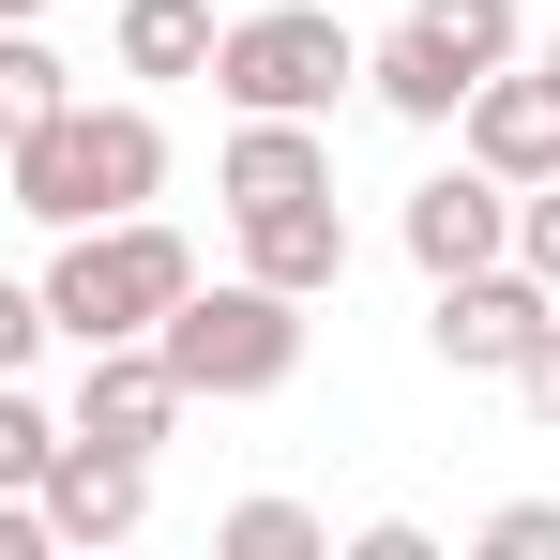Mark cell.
I'll list each match as a JSON object with an SVG mask.
<instances>
[{"label": "cell", "mask_w": 560, "mask_h": 560, "mask_svg": "<svg viewBox=\"0 0 560 560\" xmlns=\"http://www.w3.org/2000/svg\"><path fill=\"white\" fill-rule=\"evenodd\" d=\"M0 197L31 212V228H106V212H152L167 197V121H152V92H77L46 106L15 152H0Z\"/></svg>", "instance_id": "6da1fadb"}, {"label": "cell", "mask_w": 560, "mask_h": 560, "mask_svg": "<svg viewBox=\"0 0 560 560\" xmlns=\"http://www.w3.org/2000/svg\"><path fill=\"white\" fill-rule=\"evenodd\" d=\"M31 288H46V334H61V349H137V334L197 288V243L167 212H106V228H61V258Z\"/></svg>", "instance_id": "7a4b0ae2"}, {"label": "cell", "mask_w": 560, "mask_h": 560, "mask_svg": "<svg viewBox=\"0 0 560 560\" xmlns=\"http://www.w3.org/2000/svg\"><path fill=\"white\" fill-rule=\"evenodd\" d=\"M152 349H167V378H183L197 409H243V394H288L303 378V303L258 288V273H197L152 318Z\"/></svg>", "instance_id": "3957f363"}, {"label": "cell", "mask_w": 560, "mask_h": 560, "mask_svg": "<svg viewBox=\"0 0 560 560\" xmlns=\"http://www.w3.org/2000/svg\"><path fill=\"white\" fill-rule=\"evenodd\" d=\"M212 92L243 106V121H334V106L364 92V46H349L334 0H258V15L212 31Z\"/></svg>", "instance_id": "277c9868"}, {"label": "cell", "mask_w": 560, "mask_h": 560, "mask_svg": "<svg viewBox=\"0 0 560 560\" xmlns=\"http://www.w3.org/2000/svg\"><path fill=\"white\" fill-rule=\"evenodd\" d=\"M515 46H530V15H515V0H409V15L364 46V92L394 106V121H424V137H455L469 77H500Z\"/></svg>", "instance_id": "5b68a950"}, {"label": "cell", "mask_w": 560, "mask_h": 560, "mask_svg": "<svg viewBox=\"0 0 560 560\" xmlns=\"http://www.w3.org/2000/svg\"><path fill=\"white\" fill-rule=\"evenodd\" d=\"M546 318H560V288L515 273V258H485V273H440V288H424V349H440L455 378H515Z\"/></svg>", "instance_id": "8992f818"}, {"label": "cell", "mask_w": 560, "mask_h": 560, "mask_svg": "<svg viewBox=\"0 0 560 560\" xmlns=\"http://www.w3.org/2000/svg\"><path fill=\"white\" fill-rule=\"evenodd\" d=\"M183 378H167V349L137 334V349H77V394H61V440H106V455H167L183 440Z\"/></svg>", "instance_id": "52a82bcc"}, {"label": "cell", "mask_w": 560, "mask_h": 560, "mask_svg": "<svg viewBox=\"0 0 560 560\" xmlns=\"http://www.w3.org/2000/svg\"><path fill=\"white\" fill-rule=\"evenodd\" d=\"M455 152L485 167V183H546L560 167V77L515 46L500 77H469V106H455Z\"/></svg>", "instance_id": "ba28073f"}, {"label": "cell", "mask_w": 560, "mask_h": 560, "mask_svg": "<svg viewBox=\"0 0 560 560\" xmlns=\"http://www.w3.org/2000/svg\"><path fill=\"white\" fill-rule=\"evenodd\" d=\"M394 243H409V273H485V258H515V183H485V167H440V183H409V212H394Z\"/></svg>", "instance_id": "9c48e42d"}, {"label": "cell", "mask_w": 560, "mask_h": 560, "mask_svg": "<svg viewBox=\"0 0 560 560\" xmlns=\"http://www.w3.org/2000/svg\"><path fill=\"white\" fill-rule=\"evenodd\" d=\"M31 500H46V546H61V560H92V546H137V530H152V455H106V440H61Z\"/></svg>", "instance_id": "30bf717a"}, {"label": "cell", "mask_w": 560, "mask_h": 560, "mask_svg": "<svg viewBox=\"0 0 560 560\" xmlns=\"http://www.w3.org/2000/svg\"><path fill=\"white\" fill-rule=\"evenodd\" d=\"M228 243H243V273H258V288H288V303H334V288H349V212H334V197L228 212Z\"/></svg>", "instance_id": "8fae6325"}, {"label": "cell", "mask_w": 560, "mask_h": 560, "mask_svg": "<svg viewBox=\"0 0 560 560\" xmlns=\"http://www.w3.org/2000/svg\"><path fill=\"white\" fill-rule=\"evenodd\" d=\"M212 197H228V212H273V197H334V137H318V121H243V106H228Z\"/></svg>", "instance_id": "7c38bea8"}, {"label": "cell", "mask_w": 560, "mask_h": 560, "mask_svg": "<svg viewBox=\"0 0 560 560\" xmlns=\"http://www.w3.org/2000/svg\"><path fill=\"white\" fill-rule=\"evenodd\" d=\"M212 0H121V77L137 92H183V77H212Z\"/></svg>", "instance_id": "4fadbf2b"}, {"label": "cell", "mask_w": 560, "mask_h": 560, "mask_svg": "<svg viewBox=\"0 0 560 560\" xmlns=\"http://www.w3.org/2000/svg\"><path fill=\"white\" fill-rule=\"evenodd\" d=\"M46 106H77V61L46 46V15H15V31H0V152H15Z\"/></svg>", "instance_id": "5bb4252c"}, {"label": "cell", "mask_w": 560, "mask_h": 560, "mask_svg": "<svg viewBox=\"0 0 560 560\" xmlns=\"http://www.w3.org/2000/svg\"><path fill=\"white\" fill-rule=\"evenodd\" d=\"M212 560H334V530H318L303 500H228V515H212Z\"/></svg>", "instance_id": "9a60e30c"}, {"label": "cell", "mask_w": 560, "mask_h": 560, "mask_svg": "<svg viewBox=\"0 0 560 560\" xmlns=\"http://www.w3.org/2000/svg\"><path fill=\"white\" fill-rule=\"evenodd\" d=\"M46 455H61V409H46L31 378H0V485L31 500V485H46Z\"/></svg>", "instance_id": "2e32d148"}, {"label": "cell", "mask_w": 560, "mask_h": 560, "mask_svg": "<svg viewBox=\"0 0 560 560\" xmlns=\"http://www.w3.org/2000/svg\"><path fill=\"white\" fill-rule=\"evenodd\" d=\"M515 273L560 288V167H546V183H515Z\"/></svg>", "instance_id": "e0dca14e"}, {"label": "cell", "mask_w": 560, "mask_h": 560, "mask_svg": "<svg viewBox=\"0 0 560 560\" xmlns=\"http://www.w3.org/2000/svg\"><path fill=\"white\" fill-rule=\"evenodd\" d=\"M485 560H560V500H500L485 515Z\"/></svg>", "instance_id": "ac0fdd59"}, {"label": "cell", "mask_w": 560, "mask_h": 560, "mask_svg": "<svg viewBox=\"0 0 560 560\" xmlns=\"http://www.w3.org/2000/svg\"><path fill=\"white\" fill-rule=\"evenodd\" d=\"M31 349H46V288L0 273V378H31Z\"/></svg>", "instance_id": "d6986e66"}, {"label": "cell", "mask_w": 560, "mask_h": 560, "mask_svg": "<svg viewBox=\"0 0 560 560\" xmlns=\"http://www.w3.org/2000/svg\"><path fill=\"white\" fill-rule=\"evenodd\" d=\"M515 409H530V424H546V440H560V318H546V334H530V364H515Z\"/></svg>", "instance_id": "ffe728a7"}, {"label": "cell", "mask_w": 560, "mask_h": 560, "mask_svg": "<svg viewBox=\"0 0 560 560\" xmlns=\"http://www.w3.org/2000/svg\"><path fill=\"white\" fill-rule=\"evenodd\" d=\"M349 560H440V546H424V515H364V530H349Z\"/></svg>", "instance_id": "44dd1931"}, {"label": "cell", "mask_w": 560, "mask_h": 560, "mask_svg": "<svg viewBox=\"0 0 560 560\" xmlns=\"http://www.w3.org/2000/svg\"><path fill=\"white\" fill-rule=\"evenodd\" d=\"M15 15H46V0H0V31H15Z\"/></svg>", "instance_id": "7402d4cb"}, {"label": "cell", "mask_w": 560, "mask_h": 560, "mask_svg": "<svg viewBox=\"0 0 560 560\" xmlns=\"http://www.w3.org/2000/svg\"><path fill=\"white\" fill-rule=\"evenodd\" d=\"M530 61H546V77H560V31H546V46H530Z\"/></svg>", "instance_id": "603a6c76"}]
</instances>
